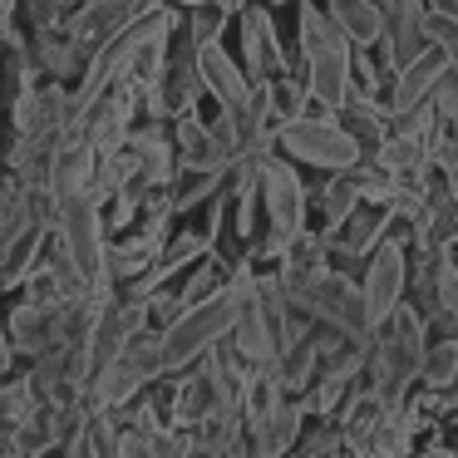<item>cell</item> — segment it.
Returning a JSON list of instances; mask_svg holds the SVG:
<instances>
[{"label": "cell", "instance_id": "6da1fadb", "mask_svg": "<svg viewBox=\"0 0 458 458\" xmlns=\"http://www.w3.org/2000/svg\"><path fill=\"white\" fill-rule=\"evenodd\" d=\"M296 45H301V80H306V89L316 99L345 109V99L355 94V45L330 21L326 5L296 0Z\"/></svg>", "mask_w": 458, "mask_h": 458}, {"label": "cell", "instance_id": "7a4b0ae2", "mask_svg": "<svg viewBox=\"0 0 458 458\" xmlns=\"http://www.w3.org/2000/svg\"><path fill=\"white\" fill-rule=\"evenodd\" d=\"M424 355H428V316L404 301L394 316L375 326L365 375L389 404H404L414 394V385H424Z\"/></svg>", "mask_w": 458, "mask_h": 458}, {"label": "cell", "instance_id": "3957f363", "mask_svg": "<svg viewBox=\"0 0 458 458\" xmlns=\"http://www.w3.org/2000/svg\"><path fill=\"white\" fill-rule=\"evenodd\" d=\"M291 306H296L301 316H310L316 326L340 330V335L355 340V345H369V340H375V326H369V310H365V286H355L340 267H330L320 281L301 286L296 296H291Z\"/></svg>", "mask_w": 458, "mask_h": 458}, {"label": "cell", "instance_id": "277c9868", "mask_svg": "<svg viewBox=\"0 0 458 458\" xmlns=\"http://www.w3.org/2000/svg\"><path fill=\"white\" fill-rule=\"evenodd\" d=\"M281 153L296 158L301 168L316 173H345L365 158V143L355 139L345 119H286L281 123Z\"/></svg>", "mask_w": 458, "mask_h": 458}, {"label": "cell", "instance_id": "5b68a950", "mask_svg": "<svg viewBox=\"0 0 458 458\" xmlns=\"http://www.w3.org/2000/svg\"><path fill=\"white\" fill-rule=\"evenodd\" d=\"M409 247H414V242H404L399 232H389V237L379 242L375 251H369L365 276H360V286H365V310H369V326L389 320V316H394V310L409 301V286H414Z\"/></svg>", "mask_w": 458, "mask_h": 458}, {"label": "cell", "instance_id": "8992f818", "mask_svg": "<svg viewBox=\"0 0 458 458\" xmlns=\"http://www.w3.org/2000/svg\"><path fill=\"white\" fill-rule=\"evenodd\" d=\"M237 55L257 84H271L281 74H291V60L281 50V25L267 0H247L237 11Z\"/></svg>", "mask_w": 458, "mask_h": 458}, {"label": "cell", "instance_id": "52a82bcc", "mask_svg": "<svg viewBox=\"0 0 458 458\" xmlns=\"http://www.w3.org/2000/svg\"><path fill=\"white\" fill-rule=\"evenodd\" d=\"M301 163L286 158V153H271L267 168H261V208H267V222L286 237H301L310 227V198L306 182H301Z\"/></svg>", "mask_w": 458, "mask_h": 458}, {"label": "cell", "instance_id": "ba28073f", "mask_svg": "<svg viewBox=\"0 0 458 458\" xmlns=\"http://www.w3.org/2000/svg\"><path fill=\"white\" fill-rule=\"evenodd\" d=\"M369 365V345H340L335 355L320 365V375H316V385L301 394V404H306V414H316V419H335L340 414V404L350 399V389H355V375Z\"/></svg>", "mask_w": 458, "mask_h": 458}, {"label": "cell", "instance_id": "9c48e42d", "mask_svg": "<svg viewBox=\"0 0 458 458\" xmlns=\"http://www.w3.org/2000/svg\"><path fill=\"white\" fill-rule=\"evenodd\" d=\"M379 5H385V40H379V60H385L389 74H399L428 45V35H424L428 0H379Z\"/></svg>", "mask_w": 458, "mask_h": 458}, {"label": "cell", "instance_id": "30bf717a", "mask_svg": "<svg viewBox=\"0 0 458 458\" xmlns=\"http://www.w3.org/2000/svg\"><path fill=\"white\" fill-rule=\"evenodd\" d=\"M198 70H202V84H208V94L217 99V109H232L242 114L251 104V94H257V80L247 74V64H242V55H232L227 45H202L198 50Z\"/></svg>", "mask_w": 458, "mask_h": 458}, {"label": "cell", "instance_id": "8fae6325", "mask_svg": "<svg viewBox=\"0 0 458 458\" xmlns=\"http://www.w3.org/2000/svg\"><path fill=\"white\" fill-rule=\"evenodd\" d=\"M448 64H454V55H448L444 45L428 40L424 50H419L414 60L389 80V109H394V114H414L419 104H428V99H434V89H438V80L448 74Z\"/></svg>", "mask_w": 458, "mask_h": 458}, {"label": "cell", "instance_id": "7c38bea8", "mask_svg": "<svg viewBox=\"0 0 458 458\" xmlns=\"http://www.w3.org/2000/svg\"><path fill=\"white\" fill-rule=\"evenodd\" d=\"M394 222L399 217L389 212V202H360V208L340 222V232H330L335 261H369V251L394 232Z\"/></svg>", "mask_w": 458, "mask_h": 458}, {"label": "cell", "instance_id": "4fadbf2b", "mask_svg": "<svg viewBox=\"0 0 458 458\" xmlns=\"http://www.w3.org/2000/svg\"><path fill=\"white\" fill-rule=\"evenodd\" d=\"M148 385H153V379L143 375L129 355H114V360H104V365L94 369L84 399H89V409H114V414H123L133 399H143V389H148Z\"/></svg>", "mask_w": 458, "mask_h": 458}, {"label": "cell", "instance_id": "5bb4252c", "mask_svg": "<svg viewBox=\"0 0 458 458\" xmlns=\"http://www.w3.org/2000/svg\"><path fill=\"white\" fill-rule=\"evenodd\" d=\"M5 340L21 350L25 360H40L50 350H60V316L50 306H35V301H21L11 310V326H5Z\"/></svg>", "mask_w": 458, "mask_h": 458}, {"label": "cell", "instance_id": "9a60e30c", "mask_svg": "<svg viewBox=\"0 0 458 458\" xmlns=\"http://www.w3.org/2000/svg\"><path fill=\"white\" fill-rule=\"evenodd\" d=\"M385 414H389V399L379 394L375 385H365V389H350V399L340 404L335 424L345 428V444L355 448V454H365L369 438H375V428H379V419H385Z\"/></svg>", "mask_w": 458, "mask_h": 458}, {"label": "cell", "instance_id": "2e32d148", "mask_svg": "<svg viewBox=\"0 0 458 458\" xmlns=\"http://www.w3.org/2000/svg\"><path fill=\"white\" fill-rule=\"evenodd\" d=\"M326 11L350 35V45L379 50V40H385V5L379 0H326Z\"/></svg>", "mask_w": 458, "mask_h": 458}, {"label": "cell", "instance_id": "e0dca14e", "mask_svg": "<svg viewBox=\"0 0 458 458\" xmlns=\"http://www.w3.org/2000/svg\"><path fill=\"white\" fill-rule=\"evenodd\" d=\"M365 202V192H360V178H355V168H345V173H326V188H320V198H316V208H320V232H340V222L350 217V212Z\"/></svg>", "mask_w": 458, "mask_h": 458}, {"label": "cell", "instance_id": "ac0fdd59", "mask_svg": "<svg viewBox=\"0 0 458 458\" xmlns=\"http://www.w3.org/2000/svg\"><path fill=\"white\" fill-rule=\"evenodd\" d=\"M424 385L438 394H454L458 389V335H438L424 355Z\"/></svg>", "mask_w": 458, "mask_h": 458}, {"label": "cell", "instance_id": "d6986e66", "mask_svg": "<svg viewBox=\"0 0 458 458\" xmlns=\"http://www.w3.org/2000/svg\"><path fill=\"white\" fill-rule=\"evenodd\" d=\"M227 25H237V11H227L222 0H208V5H192L188 15V45L202 50V45H217L227 35Z\"/></svg>", "mask_w": 458, "mask_h": 458}, {"label": "cell", "instance_id": "ffe728a7", "mask_svg": "<svg viewBox=\"0 0 458 458\" xmlns=\"http://www.w3.org/2000/svg\"><path fill=\"white\" fill-rule=\"evenodd\" d=\"M434 109L444 114L448 123L458 119V64H448V74L438 80V89H434Z\"/></svg>", "mask_w": 458, "mask_h": 458}, {"label": "cell", "instance_id": "44dd1931", "mask_svg": "<svg viewBox=\"0 0 458 458\" xmlns=\"http://www.w3.org/2000/svg\"><path fill=\"white\" fill-rule=\"evenodd\" d=\"M173 5H182V11H192V5H208V0H173Z\"/></svg>", "mask_w": 458, "mask_h": 458}, {"label": "cell", "instance_id": "7402d4cb", "mask_svg": "<svg viewBox=\"0 0 458 458\" xmlns=\"http://www.w3.org/2000/svg\"><path fill=\"white\" fill-rule=\"evenodd\" d=\"M286 458H301V454H286Z\"/></svg>", "mask_w": 458, "mask_h": 458}]
</instances>
